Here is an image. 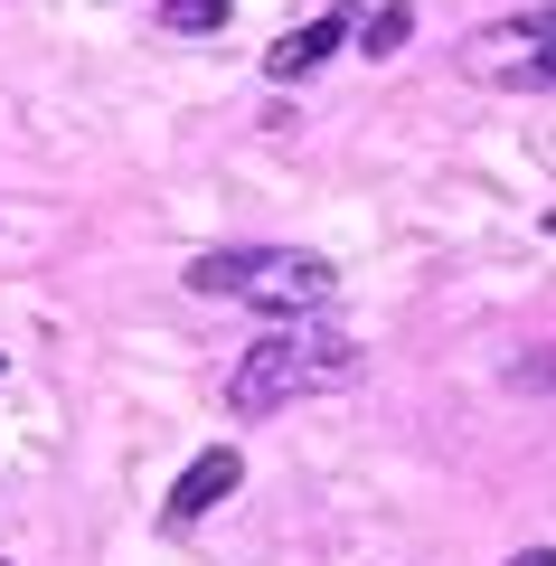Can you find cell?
<instances>
[{
    "label": "cell",
    "mask_w": 556,
    "mask_h": 566,
    "mask_svg": "<svg viewBox=\"0 0 556 566\" xmlns=\"http://www.w3.org/2000/svg\"><path fill=\"white\" fill-rule=\"evenodd\" d=\"M462 66L491 85H556V10H528V20L481 29V48H462Z\"/></svg>",
    "instance_id": "obj_3"
},
{
    "label": "cell",
    "mask_w": 556,
    "mask_h": 566,
    "mask_svg": "<svg viewBox=\"0 0 556 566\" xmlns=\"http://www.w3.org/2000/svg\"><path fill=\"white\" fill-rule=\"evenodd\" d=\"M547 227H556V218H547Z\"/></svg>",
    "instance_id": "obj_10"
},
{
    "label": "cell",
    "mask_w": 556,
    "mask_h": 566,
    "mask_svg": "<svg viewBox=\"0 0 556 566\" xmlns=\"http://www.w3.org/2000/svg\"><path fill=\"white\" fill-rule=\"evenodd\" d=\"M160 29L170 39H208V29H227V0H160Z\"/></svg>",
    "instance_id": "obj_7"
},
{
    "label": "cell",
    "mask_w": 556,
    "mask_h": 566,
    "mask_svg": "<svg viewBox=\"0 0 556 566\" xmlns=\"http://www.w3.org/2000/svg\"><path fill=\"white\" fill-rule=\"evenodd\" d=\"M510 566H556V547H528V557H510Z\"/></svg>",
    "instance_id": "obj_8"
},
{
    "label": "cell",
    "mask_w": 556,
    "mask_h": 566,
    "mask_svg": "<svg viewBox=\"0 0 556 566\" xmlns=\"http://www.w3.org/2000/svg\"><path fill=\"white\" fill-rule=\"evenodd\" d=\"M339 29H349V10H321L312 29H293V39H274V57H264V76H274V85L312 76V66L331 57V48H339Z\"/></svg>",
    "instance_id": "obj_5"
},
{
    "label": "cell",
    "mask_w": 556,
    "mask_h": 566,
    "mask_svg": "<svg viewBox=\"0 0 556 566\" xmlns=\"http://www.w3.org/2000/svg\"><path fill=\"white\" fill-rule=\"evenodd\" d=\"M368 349L339 322H274L264 340H245V359L227 368V416H283L302 397H331V387H358Z\"/></svg>",
    "instance_id": "obj_1"
},
{
    "label": "cell",
    "mask_w": 556,
    "mask_h": 566,
    "mask_svg": "<svg viewBox=\"0 0 556 566\" xmlns=\"http://www.w3.org/2000/svg\"><path fill=\"white\" fill-rule=\"evenodd\" d=\"M189 293L245 303V312H264V322H331L339 264L302 255V245H218V255L189 264Z\"/></svg>",
    "instance_id": "obj_2"
},
{
    "label": "cell",
    "mask_w": 556,
    "mask_h": 566,
    "mask_svg": "<svg viewBox=\"0 0 556 566\" xmlns=\"http://www.w3.org/2000/svg\"><path fill=\"white\" fill-rule=\"evenodd\" d=\"M0 566H10V557H0Z\"/></svg>",
    "instance_id": "obj_9"
},
{
    "label": "cell",
    "mask_w": 556,
    "mask_h": 566,
    "mask_svg": "<svg viewBox=\"0 0 556 566\" xmlns=\"http://www.w3.org/2000/svg\"><path fill=\"white\" fill-rule=\"evenodd\" d=\"M237 482H245L237 444H208L199 463H189V472H179V482H170V501H160V520H170V528H199V520H208V510H218V501H227V491H237Z\"/></svg>",
    "instance_id": "obj_4"
},
{
    "label": "cell",
    "mask_w": 556,
    "mask_h": 566,
    "mask_svg": "<svg viewBox=\"0 0 556 566\" xmlns=\"http://www.w3.org/2000/svg\"><path fill=\"white\" fill-rule=\"evenodd\" d=\"M406 29H416V0H378V10H368V39H358V48H368V57H397Z\"/></svg>",
    "instance_id": "obj_6"
}]
</instances>
